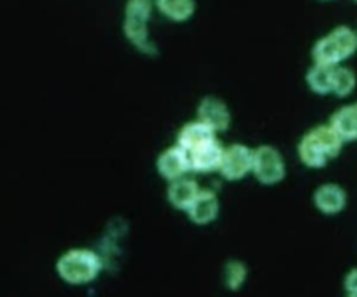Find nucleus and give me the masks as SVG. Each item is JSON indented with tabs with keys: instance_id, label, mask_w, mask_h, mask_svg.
Masks as SVG:
<instances>
[{
	"instance_id": "obj_19",
	"label": "nucleus",
	"mask_w": 357,
	"mask_h": 297,
	"mask_svg": "<svg viewBox=\"0 0 357 297\" xmlns=\"http://www.w3.org/2000/svg\"><path fill=\"white\" fill-rule=\"evenodd\" d=\"M344 290L349 296L357 297V268L349 271L344 277Z\"/></svg>"
},
{
	"instance_id": "obj_12",
	"label": "nucleus",
	"mask_w": 357,
	"mask_h": 297,
	"mask_svg": "<svg viewBox=\"0 0 357 297\" xmlns=\"http://www.w3.org/2000/svg\"><path fill=\"white\" fill-rule=\"evenodd\" d=\"M329 125L346 141H357V102L339 107L329 120Z\"/></svg>"
},
{
	"instance_id": "obj_20",
	"label": "nucleus",
	"mask_w": 357,
	"mask_h": 297,
	"mask_svg": "<svg viewBox=\"0 0 357 297\" xmlns=\"http://www.w3.org/2000/svg\"><path fill=\"white\" fill-rule=\"evenodd\" d=\"M354 1H356V3H357V0H354Z\"/></svg>"
},
{
	"instance_id": "obj_17",
	"label": "nucleus",
	"mask_w": 357,
	"mask_h": 297,
	"mask_svg": "<svg viewBox=\"0 0 357 297\" xmlns=\"http://www.w3.org/2000/svg\"><path fill=\"white\" fill-rule=\"evenodd\" d=\"M331 77L332 67L314 63V66L307 71L305 81L308 88L318 95L331 93Z\"/></svg>"
},
{
	"instance_id": "obj_15",
	"label": "nucleus",
	"mask_w": 357,
	"mask_h": 297,
	"mask_svg": "<svg viewBox=\"0 0 357 297\" xmlns=\"http://www.w3.org/2000/svg\"><path fill=\"white\" fill-rule=\"evenodd\" d=\"M158 10L174 22H184L195 13V0H155Z\"/></svg>"
},
{
	"instance_id": "obj_18",
	"label": "nucleus",
	"mask_w": 357,
	"mask_h": 297,
	"mask_svg": "<svg viewBox=\"0 0 357 297\" xmlns=\"http://www.w3.org/2000/svg\"><path fill=\"white\" fill-rule=\"evenodd\" d=\"M247 279V266L237 261V259H231L226 264L225 266V283L226 287L236 291L238 290L243 283Z\"/></svg>"
},
{
	"instance_id": "obj_10",
	"label": "nucleus",
	"mask_w": 357,
	"mask_h": 297,
	"mask_svg": "<svg viewBox=\"0 0 357 297\" xmlns=\"http://www.w3.org/2000/svg\"><path fill=\"white\" fill-rule=\"evenodd\" d=\"M188 218L195 224H208L218 218L219 199L212 190H199L195 199L187 208Z\"/></svg>"
},
{
	"instance_id": "obj_4",
	"label": "nucleus",
	"mask_w": 357,
	"mask_h": 297,
	"mask_svg": "<svg viewBox=\"0 0 357 297\" xmlns=\"http://www.w3.org/2000/svg\"><path fill=\"white\" fill-rule=\"evenodd\" d=\"M152 0H128L126 4L123 31L126 38L139 52L153 56L156 53L155 45L149 40L148 21L151 17Z\"/></svg>"
},
{
	"instance_id": "obj_22",
	"label": "nucleus",
	"mask_w": 357,
	"mask_h": 297,
	"mask_svg": "<svg viewBox=\"0 0 357 297\" xmlns=\"http://www.w3.org/2000/svg\"><path fill=\"white\" fill-rule=\"evenodd\" d=\"M356 33H357V32H356Z\"/></svg>"
},
{
	"instance_id": "obj_13",
	"label": "nucleus",
	"mask_w": 357,
	"mask_h": 297,
	"mask_svg": "<svg viewBox=\"0 0 357 297\" xmlns=\"http://www.w3.org/2000/svg\"><path fill=\"white\" fill-rule=\"evenodd\" d=\"M172 184L167 188V199L169 202L180 211H187L191 202L199 192V185L197 181L191 178L180 177L177 180L170 181Z\"/></svg>"
},
{
	"instance_id": "obj_16",
	"label": "nucleus",
	"mask_w": 357,
	"mask_h": 297,
	"mask_svg": "<svg viewBox=\"0 0 357 297\" xmlns=\"http://www.w3.org/2000/svg\"><path fill=\"white\" fill-rule=\"evenodd\" d=\"M357 84V78L353 70L343 66H333L332 67V77H331V93L344 98L349 96Z\"/></svg>"
},
{
	"instance_id": "obj_3",
	"label": "nucleus",
	"mask_w": 357,
	"mask_h": 297,
	"mask_svg": "<svg viewBox=\"0 0 357 297\" xmlns=\"http://www.w3.org/2000/svg\"><path fill=\"white\" fill-rule=\"evenodd\" d=\"M102 271L100 257L88 248H73L56 262V272L68 284H86L93 282Z\"/></svg>"
},
{
	"instance_id": "obj_5",
	"label": "nucleus",
	"mask_w": 357,
	"mask_h": 297,
	"mask_svg": "<svg viewBox=\"0 0 357 297\" xmlns=\"http://www.w3.org/2000/svg\"><path fill=\"white\" fill-rule=\"evenodd\" d=\"M252 174L266 185L276 184L284 178L286 166L280 152L271 145H259L252 149Z\"/></svg>"
},
{
	"instance_id": "obj_7",
	"label": "nucleus",
	"mask_w": 357,
	"mask_h": 297,
	"mask_svg": "<svg viewBox=\"0 0 357 297\" xmlns=\"http://www.w3.org/2000/svg\"><path fill=\"white\" fill-rule=\"evenodd\" d=\"M197 120L209 127L213 132L226 131L231 123L229 106L219 98L206 96L197 107Z\"/></svg>"
},
{
	"instance_id": "obj_2",
	"label": "nucleus",
	"mask_w": 357,
	"mask_h": 297,
	"mask_svg": "<svg viewBox=\"0 0 357 297\" xmlns=\"http://www.w3.org/2000/svg\"><path fill=\"white\" fill-rule=\"evenodd\" d=\"M357 50V33L347 25H339L319 38L312 46L314 63L339 66Z\"/></svg>"
},
{
	"instance_id": "obj_9",
	"label": "nucleus",
	"mask_w": 357,
	"mask_h": 297,
	"mask_svg": "<svg viewBox=\"0 0 357 297\" xmlns=\"http://www.w3.org/2000/svg\"><path fill=\"white\" fill-rule=\"evenodd\" d=\"M156 169L158 173L169 181L184 177V174L191 170L188 153L178 145L170 146L159 155Z\"/></svg>"
},
{
	"instance_id": "obj_6",
	"label": "nucleus",
	"mask_w": 357,
	"mask_h": 297,
	"mask_svg": "<svg viewBox=\"0 0 357 297\" xmlns=\"http://www.w3.org/2000/svg\"><path fill=\"white\" fill-rule=\"evenodd\" d=\"M252 167V149L244 144H231L223 148V155L219 166L220 174L229 180L236 181L244 178Z\"/></svg>"
},
{
	"instance_id": "obj_14",
	"label": "nucleus",
	"mask_w": 357,
	"mask_h": 297,
	"mask_svg": "<svg viewBox=\"0 0 357 297\" xmlns=\"http://www.w3.org/2000/svg\"><path fill=\"white\" fill-rule=\"evenodd\" d=\"M216 137V132H213L209 127H206L199 120L190 121L184 124L178 134H177V145L183 148L185 152H190L191 149L197 148L205 141H209Z\"/></svg>"
},
{
	"instance_id": "obj_21",
	"label": "nucleus",
	"mask_w": 357,
	"mask_h": 297,
	"mask_svg": "<svg viewBox=\"0 0 357 297\" xmlns=\"http://www.w3.org/2000/svg\"><path fill=\"white\" fill-rule=\"evenodd\" d=\"M324 1H326V0H324Z\"/></svg>"
},
{
	"instance_id": "obj_1",
	"label": "nucleus",
	"mask_w": 357,
	"mask_h": 297,
	"mask_svg": "<svg viewBox=\"0 0 357 297\" xmlns=\"http://www.w3.org/2000/svg\"><path fill=\"white\" fill-rule=\"evenodd\" d=\"M343 146V139L329 125L321 124L308 130L297 145L300 160L312 169H321L335 159Z\"/></svg>"
},
{
	"instance_id": "obj_11",
	"label": "nucleus",
	"mask_w": 357,
	"mask_h": 297,
	"mask_svg": "<svg viewBox=\"0 0 357 297\" xmlns=\"http://www.w3.org/2000/svg\"><path fill=\"white\" fill-rule=\"evenodd\" d=\"M346 192L337 184H322L314 192V204L325 215H336L346 206Z\"/></svg>"
},
{
	"instance_id": "obj_8",
	"label": "nucleus",
	"mask_w": 357,
	"mask_h": 297,
	"mask_svg": "<svg viewBox=\"0 0 357 297\" xmlns=\"http://www.w3.org/2000/svg\"><path fill=\"white\" fill-rule=\"evenodd\" d=\"M187 153L190 159V167L192 172L211 173L219 170L223 155V146L220 141L215 137L209 141L202 142L201 145H198Z\"/></svg>"
}]
</instances>
